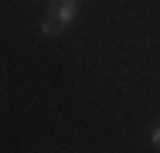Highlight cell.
<instances>
[{"instance_id": "cell-2", "label": "cell", "mask_w": 160, "mask_h": 153, "mask_svg": "<svg viewBox=\"0 0 160 153\" xmlns=\"http://www.w3.org/2000/svg\"><path fill=\"white\" fill-rule=\"evenodd\" d=\"M150 140H153V146H157V150H160V126H157V129H153V133H150Z\"/></svg>"}, {"instance_id": "cell-1", "label": "cell", "mask_w": 160, "mask_h": 153, "mask_svg": "<svg viewBox=\"0 0 160 153\" xmlns=\"http://www.w3.org/2000/svg\"><path fill=\"white\" fill-rule=\"evenodd\" d=\"M78 3H82V0H51V3H48V14H44V21H41V31H44L48 37L65 34V27L78 17Z\"/></svg>"}]
</instances>
